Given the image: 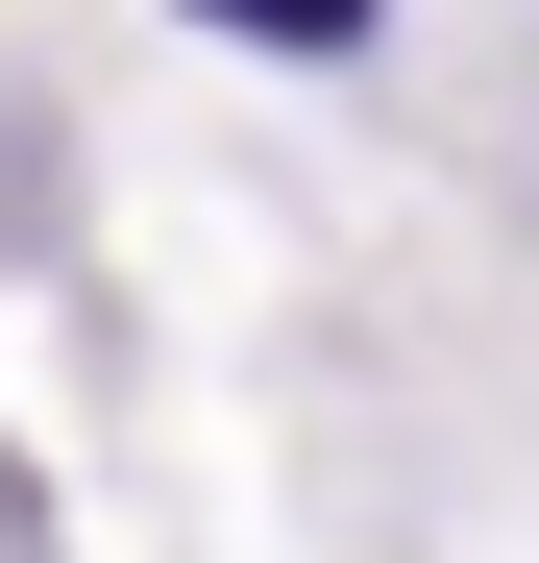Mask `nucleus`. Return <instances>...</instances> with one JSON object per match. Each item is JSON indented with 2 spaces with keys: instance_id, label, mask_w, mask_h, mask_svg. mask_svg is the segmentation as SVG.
<instances>
[{
  "instance_id": "1",
  "label": "nucleus",
  "mask_w": 539,
  "mask_h": 563,
  "mask_svg": "<svg viewBox=\"0 0 539 563\" xmlns=\"http://www.w3.org/2000/svg\"><path fill=\"white\" fill-rule=\"evenodd\" d=\"M197 25H245V49H369L393 0H197Z\"/></svg>"
}]
</instances>
